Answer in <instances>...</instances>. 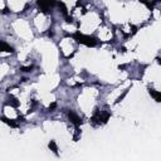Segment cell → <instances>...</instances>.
<instances>
[{"instance_id":"obj_1","label":"cell","mask_w":161,"mask_h":161,"mask_svg":"<svg viewBox=\"0 0 161 161\" xmlns=\"http://www.w3.org/2000/svg\"><path fill=\"white\" fill-rule=\"evenodd\" d=\"M73 38L76 39L78 43L84 44V46H87V47H94L96 44H97V39L96 38H92V37H88V35H83V34H81L79 32L74 34Z\"/></svg>"},{"instance_id":"obj_2","label":"cell","mask_w":161,"mask_h":161,"mask_svg":"<svg viewBox=\"0 0 161 161\" xmlns=\"http://www.w3.org/2000/svg\"><path fill=\"white\" fill-rule=\"evenodd\" d=\"M56 5L54 0H38V6L40 8V12L43 13H48L50 8Z\"/></svg>"},{"instance_id":"obj_8","label":"cell","mask_w":161,"mask_h":161,"mask_svg":"<svg viewBox=\"0 0 161 161\" xmlns=\"http://www.w3.org/2000/svg\"><path fill=\"white\" fill-rule=\"evenodd\" d=\"M49 149H52L54 154H58V149H57V145H56V142H54V141L49 142Z\"/></svg>"},{"instance_id":"obj_14","label":"cell","mask_w":161,"mask_h":161,"mask_svg":"<svg viewBox=\"0 0 161 161\" xmlns=\"http://www.w3.org/2000/svg\"><path fill=\"white\" fill-rule=\"evenodd\" d=\"M159 1H161V0H159Z\"/></svg>"},{"instance_id":"obj_11","label":"cell","mask_w":161,"mask_h":161,"mask_svg":"<svg viewBox=\"0 0 161 161\" xmlns=\"http://www.w3.org/2000/svg\"><path fill=\"white\" fill-rule=\"evenodd\" d=\"M59 6H62V12H63V14L67 16L68 13H67V8H66V5H64L63 3H59Z\"/></svg>"},{"instance_id":"obj_4","label":"cell","mask_w":161,"mask_h":161,"mask_svg":"<svg viewBox=\"0 0 161 161\" xmlns=\"http://www.w3.org/2000/svg\"><path fill=\"white\" fill-rule=\"evenodd\" d=\"M68 117H69L72 123H74V126H76V127H79V125L82 123V120L78 117V116L74 113V112H72V111L68 112Z\"/></svg>"},{"instance_id":"obj_9","label":"cell","mask_w":161,"mask_h":161,"mask_svg":"<svg viewBox=\"0 0 161 161\" xmlns=\"http://www.w3.org/2000/svg\"><path fill=\"white\" fill-rule=\"evenodd\" d=\"M9 101H10V103L14 106V107H18V106H19V102H18V100H16L15 97H10Z\"/></svg>"},{"instance_id":"obj_6","label":"cell","mask_w":161,"mask_h":161,"mask_svg":"<svg viewBox=\"0 0 161 161\" xmlns=\"http://www.w3.org/2000/svg\"><path fill=\"white\" fill-rule=\"evenodd\" d=\"M1 50H3V52H5V53H13V52H14V50H13V48L10 46H8L5 42H1Z\"/></svg>"},{"instance_id":"obj_7","label":"cell","mask_w":161,"mask_h":161,"mask_svg":"<svg viewBox=\"0 0 161 161\" xmlns=\"http://www.w3.org/2000/svg\"><path fill=\"white\" fill-rule=\"evenodd\" d=\"M1 120L6 123V125H9L10 127H18V123L14 122V120H10V118H6V117H3Z\"/></svg>"},{"instance_id":"obj_10","label":"cell","mask_w":161,"mask_h":161,"mask_svg":"<svg viewBox=\"0 0 161 161\" xmlns=\"http://www.w3.org/2000/svg\"><path fill=\"white\" fill-rule=\"evenodd\" d=\"M140 1L143 3L145 5H147V8H149L150 10H152V9H154V5L151 4V3H149V1H147V0H140Z\"/></svg>"},{"instance_id":"obj_5","label":"cell","mask_w":161,"mask_h":161,"mask_svg":"<svg viewBox=\"0 0 161 161\" xmlns=\"http://www.w3.org/2000/svg\"><path fill=\"white\" fill-rule=\"evenodd\" d=\"M149 92H150V94L152 96L154 100H155L156 102H161V92H157L155 90H151V88L149 90Z\"/></svg>"},{"instance_id":"obj_13","label":"cell","mask_w":161,"mask_h":161,"mask_svg":"<svg viewBox=\"0 0 161 161\" xmlns=\"http://www.w3.org/2000/svg\"><path fill=\"white\" fill-rule=\"evenodd\" d=\"M53 108H56V103H53V105L49 107V109H53Z\"/></svg>"},{"instance_id":"obj_12","label":"cell","mask_w":161,"mask_h":161,"mask_svg":"<svg viewBox=\"0 0 161 161\" xmlns=\"http://www.w3.org/2000/svg\"><path fill=\"white\" fill-rule=\"evenodd\" d=\"M33 69V66H30V67H22L20 68V71L22 72H32Z\"/></svg>"},{"instance_id":"obj_3","label":"cell","mask_w":161,"mask_h":161,"mask_svg":"<svg viewBox=\"0 0 161 161\" xmlns=\"http://www.w3.org/2000/svg\"><path fill=\"white\" fill-rule=\"evenodd\" d=\"M109 118V113L107 112V113H102V112H100V111H97L94 113V116L92 117V121L93 122H98V123H105V122H107V120Z\"/></svg>"}]
</instances>
